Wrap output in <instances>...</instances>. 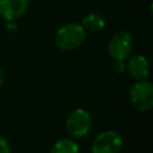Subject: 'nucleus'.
<instances>
[{
    "label": "nucleus",
    "instance_id": "nucleus-10",
    "mask_svg": "<svg viewBox=\"0 0 153 153\" xmlns=\"http://www.w3.org/2000/svg\"><path fill=\"white\" fill-rule=\"evenodd\" d=\"M0 153H11V145L4 135H0Z\"/></svg>",
    "mask_w": 153,
    "mask_h": 153
},
{
    "label": "nucleus",
    "instance_id": "nucleus-6",
    "mask_svg": "<svg viewBox=\"0 0 153 153\" xmlns=\"http://www.w3.org/2000/svg\"><path fill=\"white\" fill-rule=\"evenodd\" d=\"M29 7V0H0V17L13 22L22 17Z\"/></svg>",
    "mask_w": 153,
    "mask_h": 153
},
{
    "label": "nucleus",
    "instance_id": "nucleus-11",
    "mask_svg": "<svg viewBox=\"0 0 153 153\" xmlns=\"http://www.w3.org/2000/svg\"><path fill=\"white\" fill-rule=\"evenodd\" d=\"M114 69L116 73L121 74L124 72L126 69V65H124V61H114Z\"/></svg>",
    "mask_w": 153,
    "mask_h": 153
},
{
    "label": "nucleus",
    "instance_id": "nucleus-7",
    "mask_svg": "<svg viewBox=\"0 0 153 153\" xmlns=\"http://www.w3.org/2000/svg\"><path fill=\"white\" fill-rule=\"evenodd\" d=\"M126 68L129 75L136 80L146 79L149 74V63L147 57L143 55H134L128 61Z\"/></svg>",
    "mask_w": 153,
    "mask_h": 153
},
{
    "label": "nucleus",
    "instance_id": "nucleus-1",
    "mask_svg": "<svg viewBox=\"0 0 153 153\" xmlns=\"http://www.w3.org/2000/svg\"><path fill=\"white\" fill-rule=\"evenodd\" d=\"M86 39V30L79 23H68L62 25L55 35L56 45L66 51L79 48Z\"/></svg>",
    "mask_w": 153,
    "mask_h": 153
},
{
    "label": "nucleus",
    "instance_id": "nucleus-3",
    "mask_svg": "<svg viewBox=\"0 0 153 153\" xmlns=\"http://www.w3.org/2000/svg\"><path fill=\"white\" fill-rule=\"evenodd\" d=\"M92 127L90 112L82 108H76L69 112L66 120V130L71 137L80 139L86 136Z\"/></svg>",
    "mask_w": 153,
    "mask_h": 153
},
{
    "label": "nucleus",
    "instance_id": "nucleus-12",
    "mask_svg": "<svg viewBox=\"0 0 153 153\" xmlns=\"http://www.w3.org/2000/svg\"><path fill=\"white\" fill-rule=\"evenodd\" d=\"M4 82H5V73H4L2 68L0 67V87L4 85Z\"/></svg>",
    "mask_w": 153,
    "mask_h": 153
},
{
    "label": "nucleus",
    "instance_id": "nucleus-2",
    "mask_svg": "<svg viewBox=\"0 0 153 153\" xmlns=\"http://www.w3.org/2000/svg\"><path fill=\"white\" fill-rule=\"evenodd\" d=\"M129 100L133 108L140 112L149 111L153 106V85L151 81L142 79L136 81L129 92Z\"/></svg>",
    "mask_w": 153,
    "mask_h": 153
},
{
    "label": "nucleus",
    "instance_id": "nucleus-4",
    "mask_svg": "<svg viewBox=\"0 0 153 153\" xmlns=\"http://www.w3.org/2000/svg\"><path fill=\"white\" fill-rule=\"evenodd\" d=\"M122 146V136L117 131L108 129L96 136L91 146V153H120Z\"/></svg>",
    "mask_w": 153,
    "mask_h": 153
},
{
    "label": "nucleus",
    "instance_id": "nucleus-9",
    "mask_svg": "<svg viewBox=\"0 0 153 153\" xmlns=\"http://www.w3.org/2000/svg\"><path fill=\"white\" fill-rule=\"evenodd\" d=\"M49 153H80V149L73 139H61L51 146Z\"/></svg>",
    "mask_w": 153,
    "mask_h": 153
},
{
    "label": "nucleus",
    "instance_id": "nucleus-5",
    "mask_svg": "<svg viewBox=\"0 0 153 153\" xmlns=\"http://www.w3.org/2000/svg\"><path fill=\"white\" fill-rule=\"evenodd\" d=\"M134 39L128 31L116 32L109 41V54L114 61H124L133 51Z\"/></svg>",
    "mask_w": 153,
    "mask_h": 153
},
{
    "label": "nucleus",
    "instance_id": "nucleus-8",
    "mask_svg": "<svg viewBox=\"0 0 153 153\" xmlns=\"http://www.w3.org/2000/svg\"><path fill=\"white\" fill-rule=\"evenodd\" d=\"M81 25L86 31L97 33L105 27V18L100 13L92 12V13H88L82 17Z\"/></svg>",
    "mask_w": 153,
    "mask_h": 153
}]
</instances>
